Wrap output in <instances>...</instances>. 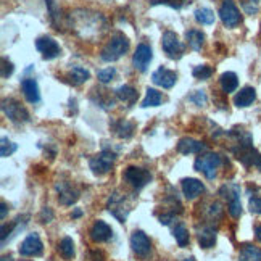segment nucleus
I'll list each match as a JSON object with an SVG mask.
<instances>
[{
    "mask_svg": "<svg viewBox=\"0 0 261 261\" xmlns=\"http://www.w3.org/2000/svg\"><path fill=\"white\" fill-rule=\"evenodd\" d=\"M98 81L100 83H110V81H113V77L116 76V69L115 68H107V69H102V71H98Z\"/></svg>",
    "mask_w": 261,
    "mask_h": 261,
    "instance_id": "obj_34",
    "label": "nucleus"
},
{
    "mask_svg": "<svg viewBox=\"0 0 261 261\" xmlns=\"http://www.w3.org/2000/svg\"><path fill=\"white\" fill-rule=\"evenodd\" d=\"M195 19L202 24H213L215 23V13L210 8H198L195 12Z\"/></svg>",
    "mask_w": 261,
    "mask_h": 261,
    "instance_id": "obj_30",
    "label": "nucleus"
},
{
    "mask_svg": "<svg viewBox=\"0 0 261 261\" xmlns=\"http://www.w3.org/2000/svg\"><path fill=\"white\" fill-rule=\"evenodd\" d=\"M162 47L163 52L171 60H179L184 55V44L179 41V37L173 31H166L162 37Z\"/></svg>",
    "mask_w": 261,
    "mask_h": 261,
    "instance_id": "obj_6",
    "label": "nucleus"
},
{
    "mask_svg": "<svg viewBox=\"0 0 261 261\" xmlns=\"http://www.w3.org/2000/svg\"><path fill=\"white\" fill-rule=\"evenodd\" d=\"M152 58H153V52H152V48H150V45L139 44L133 57V65L139 71H147Z\"/></svg>",
    "mask_w": 261,
    "mask_h": 261,
    "instance_id": "obj_12",
    "label": "nucleus"
},
{
    "mask_svg": "<svg viewBox=\"0 0 261 261\" xmlns=\"http://www.w3.org/2000/svg\"><path fill=\"white\" fill-rule=\"evenodd\" d=\"M2 261H12V256H2Z\"/></svg>",
    "mask_w": 261,
    "mask_h": 261,
    "instance_id": "obj_44",
    "label": "nucleus"
},
{
    "mask_svg": "<svg viewBox=\"0 0 261 261\" xmlns=\"http://www.w3.org/2000/svg\"><path fill=\"white\" fill-rule=\"evenodd\" d=\"M83 215V212H81V210H76V212L73 213V218H79V216H81Z\"/></svg>",
    "mask_w": 261,
    "mask_h": 261,
    "instance_id": "obj_43",
    "label": "nucleus"
},
{
    "mask_svg": "<svg viewBox=\"0 0 261 261\" xmlns=\"http://www.w3.org/2000/svg\"><path fill=\"white\" fill-rule=\"evenodd\" d=\"M0 208H2V210H0V218L5 219V218H7V203H4V202H2V205H0Z\"/></svg>",
    "mask_w": 261,
    "mask_h": 261,
    "instance_id": "obj_41",
    "label": "nucleus"
},
{
    "mask_svg": "<svg viewBox=\"0 0 261 261\" xmlns=\"http://www.w3.org/2000/svg\"><path fill=\"white\" fill-rule=\"evenodd\" d=\"M250 210H252V213L261 215V197H252V198H250Z\"/></svg>",
    "mask_w": 261,
    "mask_h": 261,
    "instance_id": "obj_38",
    "label": "nucleus"
},
{
    "mask_svg": "<svg viewBox=\"0 0 261 261\" xmlns=\"http://www.w3.org/2000/svg\"><path fill=\"white\" fill-rule=\"evenodd\" d=\"M57 189V192H58V200H60V203L62 205H73L76 203V200L79 198V192L76 189H73V186L69 184V182H58L55 186Z\"/></svg>",
    "mask_w": 261,
    "mask_h": 261,
    "instance_id": "obj_15",
    "label": "nucleus"
},
{
    "mask_svg": "<svg viewBox=\"0 0 261 261\" xmlns=\"http://www.w3.org/2000/svg\"><path fill=\"white\" fill-rule=\"evenodd\" d=\"M221 195L227 200V210L232 218H240L242 215V203H240V187L237 184H226L221 187Z\"/></svg>",
    "mask_w": 261,
    "mask_h": 261,
    "instance_id": "obj_2",
    "label": "nucleus"
},
{
    "mask_svg": "<svg viewBox=\"0 0 261 261\" xmlns=\"http://www.w3.org/2000/svg\"><path fill=\"white\" fill-rule=\"evenodd\" d=\"M44 252L42 240L37 234H29L24 240L21 247H19V255L21 256H41Z\"/></svg>",
    "mask_w": 261,
    "mask_h": 261,
    "instance_id": "obj_11",
    "label": "nucleus"
},
{
    "mask_svg": "<svg viewBox=\"0 0 261 261\" xmlns=\"http://www.w3.org/2000/svg\"><path fill=\"white\" fill-rule=\"evenodd\" d=\"M21 89L26 100L29 103H37L41 100V94H39V86L34 77H26L21 81Z\"/></svg>",
    "mask_w": 261,
    "mask_h": 261,
    "instance_id": "obj_18",
    "label": "nucleus"
},
{
    "mask_svg": "<svg viewBox=\"0 0 261 261\" xmlns=\"http://www.w3.org/2000/svg\"><path fill=\"white\" fill-rule=\"evenodd\" d=\"M163 100V95L158 92L156 89H147V94H145V98L142 102V107L144 108H148V107H158L160 103H162Z\"/></svg>",
    "mask_w": 261,
    "mask_h": 261,
    "instance_id": "obj_28",
    "label": "nucleus"
},
{
    "mask_svg": "<svg viewBox=\"0 0 261 261\" xmlns=\"http://www.w3.org/2000/svg\"><path fill=\"white\" fill-rule=\"evenodd\" d=\"M180 187H182V194L187 200H195L198 195H202L203 190H205V186H203L202 180L194 179V177L182 179Z\"/></svg>",
    "mask_w": 261,
    "mask_h": 261,
    "instance_id": "obj_16",
    "label": "nucleus"
},
{
    "mask_svg": "<svg viewBox=\"0 0 261 261\" xmlns=\"http://www.w3.org/2000/svg\"><path fill=\"white\" fill-rule=\"evenodd\" d=\"M47 7H48V13H50V19L55 26H60V8L55 4V0H45Z\"/></svg>",
    "mask_w": 261,
    "mask_h": 261,
    "instance_id": "obj_32",
    "label": "nucleus"
},
{
    "mask_svg": "<svg viewBox=\"0 0 261 261\" xmlns=\"http://www.w3.org/2000/svg\"><path fill=\"white\" fill-rule=\"evenodd\" d=\"M113 237V230L110 227L105 221H95L94 226L90 227V239L95 244H102V242H108L110 239Z\"/></svg>",
    "mask_w": 261,
    "mask_h": 261,
    "instance_id": "obj_14",
    "label": "nucleus"
},
{
    "mask_svg": "<svg viewBox=\"0 0 261 261\" xmlns=\"http://www.w3.org/2000/svg\"><path fill=\"white\" fill-rule=\"evenodd\" d=\"M58 252H60V255H62L65 259H71L74 256V242H73V239L65 237V239L60 240Z\"/></svg>",
    "mask_w": 261,
    "mask_h": 261,
    "instance_id": "obj_27",
    "label": "nucleus"
},
{
    "mask_svg": "<svg viewBox=\"0 0 261 261\" xmlns=\"http://www.w3.org/2000/svg\"><path fill=\"white\" fill-rule=\"evenodd\" d=\"M219 84H221V89H223L226 94H230L239 87V77L232 71L223 73L219 77Z\"/></svg>",
    "mask_w": 261,
    "mask_h": 261,
    "instance_id": "obj_22",
    "label": "nucleus"
},
{
    "mask_svg": "<svg viewBox=\"0 0 261 261\" xmlns=\"http://www.w3.org/2000/svg\"><path fill=\"white\" fill-rule=\"evenodd\" d=\"M115 130L118 137L121 139H129L130 136L134 134V124L130 121H126V119H121V121H118L116 126H115Z\"/></svg>",
    "mask_w": 261,
    "mask_h": 261,
    "instance_id": "obj_29",
    "label": "nucleus"
},
{
    "mask_svg": "<svg viewBox=\"0 0 261 261\" xmlns=\"http://www.w3.org/2000/svg\"><path fill=\"white\" fill-rule=\"evenodd\" d=\"M36 48L42 54L44 60H54L62 54V48H60L57 41H54V39L48 36L39 37L36 41Z\"/></svg>",
    "mask_w": 261,
    "mask_h": 261,
    "instance_id": "obj_10",
    "label": "nucleus"
},
{
    "mask_svg": "<svg viewBox=\"0 0 261 261\" xmlns=\"http://www.w3.org/2000/svg\"><path fill=\"white\" fill-rule=\"evenodd\" d=\"M116 97L121 100V102H124V103H127L130 107V105H134L137 102L139 94H137V90L134 87H130V86H121V87L116 89Z\"/></svg>",
    "mask_w": 261,
    "mask_h": 261,
    "instance_id": "obj_21",
    "label": "nucleus"
},
{
    "mask_svg": "<svg viewBox=\"0 0 261 261\" xmlns=\"http://www.w3.org/2000/svg\"><path fill=\"white\" fill-rule=\"evenodd\" d=\"M192 74H194L197 79H202V81H205V79L212 77V74H213V68H212V66H208V65H200V66H195V68H194Z\"/></svg>",
    "mask_w": 261,
    "mask_h": 261,
    "instance_id": "obj_31",
    "label": "nucleus"
},
{
    "mask_svg": "<svg viewBox=\"0 0 261 261\" xmlns=\"http://www.w3.org/2000/svg\"><path fill=\"white\" fill-rule=\"evenodd\" d=\"M123 179L130 187L139 190V189H144L150 180H152V174H150V171H147V169H144V168L129 166L123 173Z\"/></svg>",
    "mask_w": 261,
    "mask_h": 261,
    "instance_id": "obj_5",
    "label": "nucleus"
},
{
    "mask_svg": "<svg viewBox=\"0 0 261 261\" xmlns=\"http://www.w3.org/2000/svg\"><path fill=\"white\" fill-rule=\"evenodd\" d=\"M13 63L8 62L7 58H2V77H8L10 74L13 73Z\"/></svg>",
    "mask_w": 261,
    "mask_h": 261,
    "instance_id": "obj_37",
    "label": "nucleus"
},
{
    "mask_svg": "<svg viewBox=\"0 0 261 261\" xmlns=\"http://www.w3.org/2000/svg\"><path fill=\"white\" fill-rule=\"evenodd\" d=\"M219 166H221V156L216 153H205L195 160V169L203 173L208 179L216 177Z\"/></svg>",
    "mask_w": 261,
    "mask_h": 261,
    "instance_id": "obj_3",
    "label": "nucleus"
},
{
    "mask_svg": "<svg viewBox=\"0 0 261 261\" xmlns=\"http://www.w3.org/2000/svg\"><path fill=\"white\" fill-rule=\"evenodd\" d=\"M255 237H256V239L259 240V242H261V224L255 227Z\"/></svg>",
    "mask_w": 261,
    "mask_h": 261,
    "instance_id": "obj_42",
    "label": "nucleus"
},
{
    "mask_svg": "<svg viewBox=\"0 0 261 261\" xmlns=\"http://www.w3.org/2000/svg\"><path fill=\"white\" fill-rule=\"evenodd\" d=\"M182 261H195V258H194V256H190V258H186V259H182Z\"/></svg>",
    "mask_w": 261,
    "mask_h": 261,
    "instance_id": "obj_45",
    "label": "nucleus"
},
{
    "mask_svg": "<svg viewBox=\"0 0 261 261\" xmlns=\"http://www.w3.org/2000/svg\"><path fill=\"white\" fill-rule=\"evenodd\" d=\"M255 98H256V90L253 87H244L234 97V103L239 108H245L248 105H252L255 102Z\"/></svg>",
    "mask_w": 261,
    "mask_h": 261,
    "instance_id": "obj_19",
    "label": "nucleus"
},
{
    "mask_svg": "<svg viewBox=\"0 0 261 261\" xmlns=\"http://www.w3.org/2000/svg\"><path fill=\"white\" fill-rule=\"evenodd\" d=\"M197 239H198V245L202 248H212L216 244V230L213 227L205 226L198 230Z\"/></svg>",
    "mask_w": 261,
    "mask_h": 261,
    "instance_id": "obj_20",
    "label": "nucleus"
},
{
    "mask_svg": "<svg viewBox=\"0 0 261 261\" xmlns=\"http://www.w3.org/2000/svg\"><path fill=\"white\" fill-rule=\"evenodd\" d=\"M52 219H54L52 210H50L48 206H45V208L42 210V213H41V221H42V223H50Z\"/></svg>",
    "mask_w": 261,
    "mask_h": 261,
    "instance_id": "obj_39",
    "label": "nucleus"
},
{
    "mask_svg": "<svg viewBox=\"0 0 261 261\" xmlns=\"http://www.w3.org/2000/svg\"><path fill=\"white\" fill-rule=\"evenodd\" d=\"M239 261H261V248L255 245H244L239 253Z\"/></svg>",
    "mask_w": 261,
    "mask_h": 261,
    "instance_id": "obj_24",
    "label": "nucleus"
},
{
    "mask_svg": "<svg viewBox=\"0 0 261 261\" xmlns=\"http://www.w3.org/2000/svg\"><path fill=\"white\" fill-rule=\"evenodd\" d=\"M16 148L18 145L13 144V142H10L8 139L2 137V144H0V153H2V156H10L12 153L16 152Z\"/></svg>",
    "mask_w": 261,
    "mask_h": 261,
    "instance_id": "obj_33",
    "label": "nucleus"
},
{
    "mask_svg": "<svg viewBox=\"0 0 261 261\" xmlns=\"http://www.w3.org/2000/svg\"><path fill=\"white\" fill-rule=\"evenodd\" d=\"M187 2V0H152V5H168V7H171V8H180L184 4Z\"/></svg>",
    "mask_w": 261,
    "mask_h": 261,
    "instance_id": "obj_35",
    "label": "nucleus"
},
{
    "mask_svg": "<svg viewBox=\"0 0 261 261\" xmlns=\"http://www.w3.org/2000/svg\"><path fill=\"white\" fill-rule=\"evenodd\" d=\"M2 112L7 118L12 119L13 123H26L29 121V113L21 103L16 102L15 98H5L2 102Z\"/></svg>",
    "mask_w": 261,
    "mask_h": 261,
    "instance_id": "obj_7",
    "label": "nucleus"
},
{
    "mask_svg": "<svg viewBox=\"0 0 261 261\" xmlns=\"http://www.w3.org/2000/svg\"><path fill=\"white\" fill-rule=\"evenodd\" d=\"M130 248H133V252L137 256L147 258L152 253V242H150L148 236L144 230H136V232L130 236Z\"/></svg>",
    "mask_w": 261,
    "mask_h": 261,
    "instance_id": "obj_9",
    "label": "nucleus"
},
{
    "mask_svg": "<svg viewBox=\"0 0 261 261\" xmlns=\"http://www.w3.org/2000/svg\"><path fill=\"white\" fill-rule=\"evenodd\" d=\"M171 219H173V213H169V215H162V216H160V223L165 224V226H168L169 223H171Z\"/></svg>",
    "mask_w": 261,
    "mask_h": 261,
    "instance_id": "obj_40",
    "label": "nucleus"
},
{
    "mask_svg": "<svg viewBox=\"0 0 261 261\" xmlns=\"http://www.w3.org/2000/svg\"><path fill=\"white\" fill-rule=\"evenodd\" d=\"M219 18L226 28H236L242 21V15H240L237 5L232 0H224L223 5L219 8Z\"/></svg>",
    "mask_w": 261,
    "mask_h": 261,
    "instance_id": "obj_8",
    "label": "nucleus"
},
{
    "mask_svg": "<svg viewBox=\"0 0 261 261\" xmlns=\"http://www.w3.org/2000/svg\"><path fill=\"white\" fill-rule=\"evenodd\" d=\"M186 41H187L190 48L195 50V52H198V50L202 48L203 44H205V34L197 31V29H190V31L186 33Z\"/></svg>",
    "mask_w": 261,
    "mask_h": 261,
    "instance_id": "obj_23",
    "label": "nucleus"
},
{
    "mask_svg": "<svg viewBox=\"0 0 261 261\" xmlns=\"http://www.w3.org/2000/svg\"><path fill=\"white\" fill-rule=\"evenodd\" d=\"M189 100H190V102H194L195 105H198V107H203L206 103V95H205L203 90H195V92L189 97Z\"/></svg>",
    "mask_w": 261,
    "mask_h": 261,
    "instance_id": "obj_36",
    "label": "nucleus"
},
{
    "mask_svg": "<svg viewBox=\"0 0 261 261\" xmlns=\"http://www.w3.org/2000/svg\"><path fill=\"white\" fill-rule=\"evenodd\" d=\"M68 77H69V81H71L74 86H81L90 77V73L87 71L86 68H83V66H73V69L69 71Z\"/></svg>",
    "mask_w": 261,
    "mask_h": 261,
    "instance_id": "obj_25",
    "label": "nucleus"
},
{
    "mask_svg": "<svg viewBox=\"0 0 261 261\" xmlns=\"http://www.w3.org/2000/svg\"><path fill=\"white\" fill-rule=\"evenodd\" d=\"M152 81H153V84L163 87V89H171L177 81V74L165 66H160L152 74Z\"/></svg>",
    "mask_w": 261,
    "mask_h": 261,
    "instance_id": "obj_13",
    "label": "nucleus"
},
{
    "mask_svg": "<svg viewBox=\"0 0 261 261\" xmlns=\"http://www.w3.org/2000/svg\"><path fill=\"white\" fill-rule=\"evenodd\" d=\"M173 236L176 239V242L179 247H187L190 242V236H189V230L182 223H177L173 229Z\"/></svg>",
    "mask_w": 261,
    "mask_h": 261,
    "instance_id": "obj_26",
    "label": "nucleus"
},
{
    "mask_svg": "<svg viewBox=\"0 0 261 261\" xmlns=\"http://www.w3.org/2000/svg\"><path fill=\"white\" fill-rule=\"evenodd\" d=\"M115 160H116V155L113 152L103 150V152H100L98 155H95L89 160V168L92 169L94 174L102 176V174H107L110 169H112Z\"/></svg>",
    "mask_w": 261,
    "mask_h": 261,
    "instance_id": "obj_4",
    "label": "nucleus"
},
{
    "mask_svg": "<svg viewBox=\"0 0 261 261\" xmlns=\"http://www.w3.org/2000/svg\"><path fill=\"white\" fill-rule=\"evenodd\" d=\"M205 144L200 142V140H195L192 137H184L179 140L177 144V152L182 155H192V153H202L205 150Z\"/></svg>",
    "mask_w": 261,
    "mask_h": 261,
    "instance_id": "obj_17",
    "label": "nucleus"
},
{
    "mask_svg": "<svg viewBox=\"0 0 261 261\" xmlns=\"http://www.w3.org/2000/svg\"><path fill=\"white\" fill-rule=\"evenodd\" d=\"M129 50V41L127 37L121 33H116L112 36V39L107 42V45L102 48V54H100V58L103 62H116V60L121 58L126 52Z\"/></svg>",
    "mask_w": 261,
    "mask_h": 261,
    "instance_id": "obj_1",
    "label": "nucleus"
}]
</instances>
